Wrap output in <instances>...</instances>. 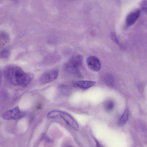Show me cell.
Listing matches in <instances>:
<instances>
[{
	"mask_svg": "<svg viewBox=\"0 0 147 147\" xmlns=\"http://www.w3.org/2000/svg\"><path fill=\"white\" fill-rule=\"evenodd\" d=\"M59 117L63 119L67 124L76 130L79 129L78 125L74 119L69 114L60 111Z\"/></svg>",
	"mask_w": 147,
	"mask_h": 147,
	"instance_id": "obj_6",
	"label": "cell"
},
{
	"mask_svg": "<svg viewBox=\"0 0 147 147\" xmlns=\"http://www.w3.org/2000/svg\"><path fill=\"white\" fill-rule=\"evenodd\" d=\"M95 83L96 82L93 81L80 80L74 82L73 84L76 87L87 89L93 86Z\"/></svg>",
	"mask_w": 147,
	"mask_h": 147,
	"instance_id": "obj_8",
	"label": "cell"
},
{
	"mask_svg": "<svg viewBox=\"0 0 147 147\" xmlns=\"http://www.w3.org/2000/svg\"><path fill=\"white\" fill-rule=\"evenodd\" d=\"M10 55V51L8 49L5 48L2 49L0 52V57L1 59L8 58Z\"/></svg>",
	"mask_w": 147,
	"mask_h": 147,
	"instance_id": "obj_11",
	"label": "cell"
},
{
	"mask_svg": "<svg viewBox=\"0 0 147 147\" xmlns=\"http://www.w3.org/2000/svg\"><path fill=\"white\" fill-rule=\"evenodd\" d=\"M111 38L112 40H113L114 42L118 43V41L116 36L115 34L114 33H112L111 35Z\"/></svg>",
	"mask_w": 147,
	"mask_h": 147,
	"instance_id": "obj_16",
	"label": "cell"
},
{
	"mask_svg": "<svg viewBox=\"0 0 147 147\" xmlns=\"http://www.w3.org/2000/svg\"><path fill=\"white\" fill-rule=\"evenodd\" d=\"M1 39L6 41L9 40V36L8 34L4 31H2L0 32Z\"/></svg>",
	"mask_w": 147,
	"mask_h": 147,
	"instance_id": "obj_14",
	"label": "cell"
},
{
	"mask_svg": "<svg viewBox=\"0 0 147 147\" xmlns=\"http://www.w3.org/2000/svg\"><path fill=\"white\" fill-rule=\"evenodd\" d=\"M55 59V56L54 55L49 56L45 59V63L48 64L53 63Z\"/></svg>",
	"mask_w": 147,
	"mask_h": 147,
	"instance_id": "obj_15",
	"label": "cell"
},
{
	"mask_svg": "<svg viewBox=\"0 0 147 147\" xmlns=\"http://www.w3.org/2000/svg\"><path fill=\"white\" fill-rule=\"evenodd\" d=\"M24 114L22 112L18 107L7 110L1 114L3 118L6 120H17L22 117Z\"/></svg>",
	"mask_w": 147,
	"mask_h": 147,
	"instance_id": "obj_3",
	"label": "cell"
},
{
	"mask_svg": "<svg viewBox=\"0 0 147 147\" xmlns=\"http://www.w3.org/2000/svg\"><path fill=\"white\" fill-rule=\"evenodd\" d=\"M60 92L63 95H67L69 94L70 92V89L68 87L61 85L59 87Z\"/></svg>",
	"mask_w": 147,
	"mask_h": 147,
	"instance_id": "obj_13",
	"label": "cell"
},
{
	"mask_svg": "<svg viewBox=\"0 0 147 147\" xmlns=\"http://www.w3.org/2000/svg\"><path fill=\"white\" fill-rule=\"evenodd\" d=\"M141 10L147 15V0H143L139 4Z\"/></svg>",
	"mask_w": 147,
	"mask_h": 147,
	"instance_id": "obj_12",
	"label": "cell"
},
{
	"mask_svg": "<svg viewBox=\"0 0 147 147\" xmlns=\"http://www.w3.org/2000/svg\"></svg>",
	"mask_w": 147,
	"mask_h": 147,
	"instance_id": "obj_17",
	"label": "cell"
},
{
	"mask_svg": "<svg viewBox=\"0 0 147 147\" xmlns=\"http://www.w3.org/2000/svg\"><path fill=\"white\" fill-rule=\"evenodd\" d=\"M87 65L91 70L97 72L101 68V64L98 59L94 56H90L87 57L86 60Z\"/></svg>",
	"mask_w": 147,
	"mask_h": 147,
	"instance_id": "obj_5",
	"label": "cell"
},
{
	"mask_svg": "<svg viewBox=\"0 0 147 147\" xmlns=\"http://www.w3.org/2000/svg\"><path fill=\"white\" fill-rule=\"evenodd\" d=\"M83 58L81 55L75 56L64 65V70L69 73L78 77L81 76L80 68L82 64Z\"/></svg>",
	"mask_w": 147,
	"mask_h": 147,
	"instance_id": "obj_2",
	"label": "cell"
},
{
	"mask_svg": "<svg viewBox=\"0 0 147 147\" xmlns=\"http://www.w3.org/2000/svg\"><path fill=\"white\" fill-rule=\"evenodd\" d=\"M128 111L126 109L125 111L122 115L121 117L118 122V123L120 125H123L126 122L128 116Z\"/></svg>",
	"mask_w": 147,
	"mask_h": 147,
	"instance_id": "obj_10",
	"label": "cell"
},
{
	"mask_svg": "<svg viewBox=\"0 0 147 147\" xmlns=\"http://www.w3.org/2000/svg\"><path fill=\"white\" fill-rule=\"evenodd\" d=\"M59 74L58 70L53 69L48 71L42 74L39 79V81L42 84L47 83L55 80Z\"/></svg>",
	"mask_w": 147,
	"mask_h": 147,
	"instance_id": "obj_4",
	"label": "cell"
},
{
	"mask_svg": "<svg viewBox=\"0 0 147 147\" xmlns=\"http://www.w3.org/2000/svg\"><path fill=\"white\" fill-rule=\"evenodd\" d=\"M140 10L136 9L129 13L126 18V24L127 26L133 25L136 22L140 15Z\"/></svg>",
	"mask_w": 147,
	"mask_h": 147,
	"instance_id": "obj_7",
	"label": "cell"
},
{
	"mask_svg": "<svg viewBox=\"0 0 147 147\" xmlns=\"http://www.w3.org/2000/svg\"><path fill=\"white\" fill-rule=\"evenodd\" d=\"M104 106L106 111H110L114 108V103L112 100H108L104 102Z\"/></svg>",
	"mask_w": 147,
	"mask_h": 147,
	"instance_id": "obj_9",
	"label": "cell"
},
{
	"mask_svg": "<svg viewBox=\"0 0 147 147\" xmlns=\"http://www.w3.org/2000/svg\"><path fill=\"white\" fill-rule=\"evenodd\" d=\"M3 74L10 83L23 87L27 86L33 77L32 74L26 72L19 66L13 65L6 66L3 69Z\"/></svg>",
	"mask_w": 147,
	"mask_h": 147,
	"instance_id": "obj_1",
	"label": "cell"
}]
</instances>
